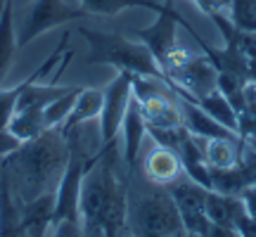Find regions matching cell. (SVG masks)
Listing matches in <instances>:
<instances>
[{
	"label": "cell",
	"instance_id": "2",
	"mask_svg": "<svg viewBox=\"0 0 256 237\" xmlns=\"http://www.w3.org/2000/svg\"><path fill=\"white\" fill-rule=\"evenodd\" d=\"M69 162V140L60 128H46L34 140H26L2 156L10 188L17 204L36 200L55 190Z\"/></svg>",
	"mask_w": 256,
	"mask_h": 237
},
{
	"label": "cell",
	"instance_id": "10",
	"mask_svg": "<svg viewBox=\"0 0 256 237\" xmlns=\"http://www.w3.org/2000/svg\"><path fill=\"white\" fill-rule=\"evenodd\" d=\"M147 136V124L142 118L140 104L136 102V98H130V104L126 110L124 124H121V138H124V147H121V156H124V166L126 171L138 168V156L142 150V140Z\"/></svg>",
	"mask_w": 256,
	"mask_h": 237
},
{
	"label": "cell",
	"instance_id": "15",
	"mask_svg": "<svg viewBox=\"0 0 256 237\" xmlns=\"http://www.w3.org/2000/svg\"><path fill=\"white\" fill-rule=\"evenodd\" d=\"M202 156L209 168H230L238 164L240 159V138H200Z\"/></svg>",
	"mask_w": 256,
	"mask_h": 237
},
{
	"label": "cell",
	"instance_id": "28",
	"mask_svg": "<svg viewBox=\"0 0 256 237\" xmlns=\"http://www.w3.org/2000/svg\"><path fill=\"white\" fill-rule=\"evenodd\" d=\"M188 237H202V235H197V232H188Z\"/></svg>",
	"mask_w": 256,
	"mask_h": 237
},
{
	"label": "cell",
	"instance_id": "18",
	"mask_svg": "<svg viewBox=\"0 0 256 237\" xmlns=\"http://www.w3.org/2000/svg\"><path fill=\"white\" fill-rule=\"evenodd\" d=\"M197 104H200L202 110L206 112L211 118H216L223 128H228L230 133H235V136H238L240 116H238V112H235V107L230 104V100L218 90V88H216V90H211L209 95H204L202 100H197Z\"/></svg>",
	"mask_w": 256,
	"mask_h": 237
},
{
	"label": "cell",
	"instance_id": "13",
	"mask_svg": "<svg viewBox=\"0 0 256 237\" xmlns=\"http://www.w3.org/2000/svg\"><path fill=\"white\" fill-rule=\"evenodd\" d=\"M102 100H104V90L81 88L78 98L74 102V110L69 112V116H66V121L60 126V130H62L64 136H69L74 128H78V126H83V124L92 121V118H98L102 112Z\"/></svg>",
	"mask_w": 256,
	"mask_h": 237
},
{
	"label": "cell",
	"instance_id": "7",
	"mask_svg": "<svg viewBox=\"0 0 256 237\" xmlns=\"http://www.w3.org/2000/svg\"><path fill=\"white\" fill-rule=\"evenodd\" d=\"M159 17L152 26L147 28H140L138 31V40L140 43H145L147 50L152 52V57L156 60V64L162 66V72H164L166 62L171 60L174 55V50L178 48V26H185L190 34H194L190 28V24H185L180 14L176 12V8H164L162 12H156Z\"/></svg>",
	"mask_w": 256,
	"mask_h": 237
},
{
	"label": "cell",
	"instance_id": "14",
	"mask_svg": "<svg viewBox=\"0 0 256 237\" xmlns=\"http://www.w3.org/2000/svg\"><path fill=\"white\" fill-rule=\"evenodd\" d=\"M0 237H28L22 228L19 204L12 194L5 166L0 164Z\"/></svg>",
	"mask_w": 256,
	"mask_h": 237
},
{
	"label": "cell",
	"instance_id": "3",
	"mask_svg": "<svg viewBox=\"0 0 256 237\" xmlns=\"http://www.w3.org/2000/svg\"><path fill=\"white\" fill-rule=\"evenodd\" d=\"M128 176V237H188L168 188L150 182L136 168Z\"/></svg>",
	"mask_w": 256,
	"mask_h": 237
},
{
	"label": "cell",
	"instance_id": "26",
	"mask_svg": "<svg viewBox=\"0 0 256 237\" xmlns=\"http://www.w3.org/2000/svg\"><path fill=\"white\" fill-rule=\"evenodd\" d=\"M240 200H242V204H244V211L256 220V185H249L247 190L240 194Z\"/></svg>",
	"mask_w": 256,
	"mask_h": 237
},
{
	"label": "cell",
	"instance_id": "20",
	"mask_svg": "<svg viewBox=\"0 0 256 237\" xmlns=\"http://www.w3.org/2000/svg\"><path fill=\"white\" fill-rule=\"evenodd\" d=\"M81 2L88 14H98V17H114L130 8H145L154 12L164 10V5H159L156 0H81Z\"/></svg>",
	"mask_w": 256,
	"mask_h": 237
},
{
	"label": "cell",
	"instance_id": "1",
	"mask_svg": "<svg viewBox=\"0 0 256 237\" xmlns=\"http://www.w3.org/2000/svg\"><path fill=\"white\" fill-rule=\"evenodd\" d=\"M128 178L119 171L114 145L102 147L86 171L78 197L83 237H128Z\"/></svg>",
	"mask_w": 256,
	"mask_h": 237
},
{
	"label": "cell",
	"instance_id": "19",
	"mask_svg": "<svg viewBox=\"0 0 256 237\" xmlns=\"http://www.w3.org/2000/svg\"><path fill=\"white\" fill-rule=\"evenodd\" d=\"M8 130L17 138L19 142H26V140H34L36 136H40L46 130L43 107H24V110H17L12 121H10Z\"/></svg>",
	"mask_w": 256,
	"mask_h": 237
},
{
	"label": "cell",
	"instance_id": "22",
	"mask_svg": "<svg viewBox=\"0 0 256 237\" xmlns=\"http://www.w3.org/2000/svg\"><path fill=\"white\" fill-rule=\"evenodd\" d=\"M228 19L244 34H256V0H230Z\"/></svg>",
	"mask_w": 256,
	"mask_h": 237
},
{
	"label": "cell",
	"instance_id": "25",
	"mask_svg": "<svg viewBox=\"0 0 256 237\" xmlns=\"http://www.w3.org/2000/svg\"><path fill=\"white\" fill-rule=\"evenodd\" d=\"M19 145H22V142H19L10 130H0V156H8L10 152H14Z\"/></svg>",
	"mask_w": 256,
	"mask_h": 237
},
{
	"label": "cell",
	"instance_id": "24",
	"mask_svg": "<svg viewBox=\"0 0 256 237\" xmlns=\"http://www.w3.org/2000/svg\"><path fill=\"white\" fill-rule=\"evenodd\" d=\"M52 237H83V228L78 218H66L55 223V235Z\"/></svg>",
	"mask_w": 256,
	"mask_h": 237
},
{
	"label": "cell",
	"instance_id": "5",
	"mask_svg": "<svg viewBox=\"0 0 256 237\" xmlns=\"http://www.w3.org/2000/svg\"><path fill=\"white\" fill-rule=\"evenodd\" d=\"M88 17V12L83 8L81 0H34L26 10L24 26L19 31L17 46H28L34 38L43 36L46 31L62 24H69L74 19Z\"/></svg>",
	"mask_w": 256,
	"mask_h": 237
},
{
	"label": "cell",
	"instance_id": "27",
	"mask_svg": "<svg viewBox=\"0 0 256 237\" xmlns=\"http://www.w3.org/2000/svg\"><path fill=\"white\" fill-rule=\"evenodd\" d=\"M252 90H254V98H256V81H252Z\"/></svg>",
	"mask_w": 256,
	"mask_h": 237
},
{
	"label": "cell",
	"instance_id": "16",
	"mask_svg": "<svg viewBox=\"0 0 256 237\" xmlns=\"http://www.w3.org/2000/svg\"><path fill=\"white\" fill-rule=\"evenodd\" d=\"M17 52V31H14V0H5L0 10V83L5 81L12 60Z\"/></svg>",
	"mask_w": 256,
	"mask_h": 237
},
{
	"label": "cell",
	"instance_id": "4",
	"mask_svg": "<svg viewBox=\"0 0 256 237\" xmlns=\"http://www.w3.org/2000/svg\"><path fill=\"white\" fill-rule=\"evenodd\" d=\"M81 38L88 43V62L107 64L114 66L116 72H128L133 76H152L166 81L162 66L156 64L152 52L147 50L145 43L126 38L121 34H110V31H92V28H78Z\"/></svg>",
	"mask_w": 256,
	"mask_h": 237
},
{
	"label": "cell",
	"instance_id": "6",
	"mask_svg": "<svg viewBox=\"0 0 256 237\" xmlns=\"http://www.w3.org/2000/svg\"><path fill=\"white\" fill-rule=\"evenodd\" d=\"M133 98V74L119 72L114 76V81L104 88V100H102V112L98 121H100V142L102 147H110L116 142L121 133V124L126 116V110Z\"/></svg>",
	"mask_w": 256,
	"mask_h": 237
},
{
	"label": "cell",
	"instance_id": "29",
	"mask_svg": "<svg viewBox=\"0 0 256 237\" xmlns=\"http://www.w3.org/2000/svg\"><path fill=\"white\" fill-rule=\"evenodd\" d=\"M249 147H254V150H256V142H254V145H249Z\"/></svg>",
	"mask_w": 256,
	"mask_h": 237
},
{
	"label": "cell",
	"instance_id": "8",
	"mask_svg": "<svg viewBox=\"0 0 256 237\" xmlns=\"http://www.w3.org/2000/svg\"><path fill=\"white\" fill-rule=\"evenodd\" d=\"M171 197H174L176 206L180 211V218H183L188 232H197L204 235L209 228L211 220L206 218V188L197 185L194 180H190L188 176H180L176 182L166 185Z\"/></svg>",
	"mask_w": 256,
	"mask_h": 237
},
{
	"label": "cell",
	"instance_id": "17",
	"mask_svg": "<svg viewBox=\"0 0 256 237\" xmlns=\"http://www.w3.org/2000/svg\"><path fill=\"white\" fill-rule=\"evenodd\" d=\"M244 209V204L240 197H230V194H220V192L209 190L206 192V218L216 226L223 228H232L235 218Z\"/></svg>",
	"mask_w": 256,
	"mask_h": 237
},
{
	"label": "cell",
	"instance_id": "21",
	"mask_svg": "<svg viewBox=\"0 0 256 237\" xmlns=\"http://www.w3.org/2000/svg\"><path fill=\"white\" fill-rule=\"evenodd\" d=\"M78 92H81V88H76V86H69V90L62 92L60 98H55V100L48 104L46 110H43V121H46V128H60L66 121V116H69V112L74 110V102H76V98H78Z\"/></svg>",
	"mask_w": 256,
	"mask_h": 237
},
{
	"label": "cell",
	"instance_id": "9",
	"mask_svg": "<svg viewBox=\"0 0 256 237\" xmlns=\"http://www.w3.org/2000/svg\"><path fill=\"white\" fill-rule=\"evenodd\" d=\"M183 174L185 168L183 162H180V154L171 147L154 142V147H150L145 156H142V176L154 185H164L166 188V185L178 180Z\"/></svg>",
	"mask_w": 256,
	"mask_h": 237
},
{
	"label": "cell",
	"instance_id": "11",
	"mask_svg": "<svg viewBox=\"0 0 256 237\" xmlns=\"http://www.w3.org/2000/svg\"><path fill=\"white\" fill-rule=\"evenodd\" d=\"M52 216H55V190L46 192L26 204H19L22 228L28 237H46L48 226H52Z\"/></svg>",
	"mask_w": 256,
	"mask_h": 237
},
{
	"label": "cell",
	"instance_id": "12",
	"mask_svg": "<svg viewBox=\"0 0 256 237\" xmlns=\"http://www.w3.org/2000/svg\"><path fill=\"white\" fill-rule=\"evenodd\" d=\"M178 104H180V114H183V126L188 128L190 136L206 138V140L209 138H238L235 133H230L228 128L220 126L216 118H211L197 102L178 95Z\"/></svg>",
	"mask_w": 256,
	"mask_h": 237
},
{
	"label": "cell",
	"instance_id": "23",
	"mask_svg": "<svg viewBox=\"0 0 256 237\" xmlns=\"http://www.w3.org/2000/svg\"><path fill=\"white\" fill-rule=\"evenodd\" d=\"M24 86L26 83L22 81L14 88L0 90V130H8L10 121H12L14 112H17V100H19V95H22V90H24Z\"/></svg>",
	"mask_w": 256,
	"mask_h": 237
}]
</instances>
